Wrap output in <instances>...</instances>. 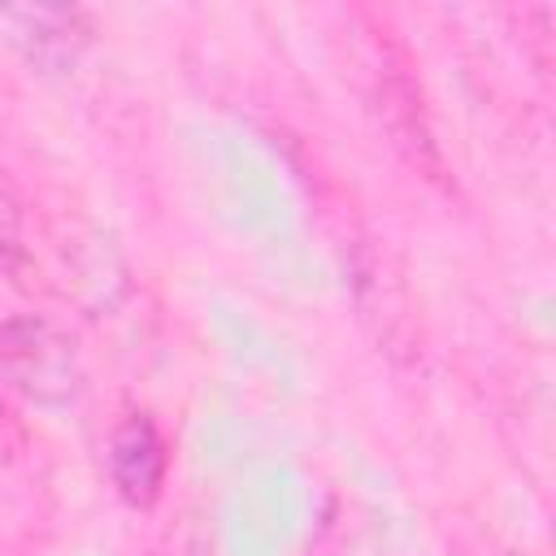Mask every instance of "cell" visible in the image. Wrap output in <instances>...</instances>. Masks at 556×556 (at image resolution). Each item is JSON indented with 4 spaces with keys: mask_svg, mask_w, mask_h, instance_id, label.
Returning <instances> with one entry per match:
<instances>
[{
    "mask_svg": "<svg viewBox=\"0 0 556 556\" xmlns=\"http://www.w3.org/2000/svg\"><path fill=\"white\" fill-rule=\"evenodd\" d=\"M0 369L17 391L39 404H70L78 391V361L70 334L35 313L9 317L0 326Z\"/></svg>",
    "mask_w": 556,
    "mask_h": 556,
    "instance_id": "1",
    "label": "cell"
},
{
    "mask_svg": "<svg viewBox=\"0 0 556 556\" xmlns=\"http://www.w3.org/2000/svg\"><path fill=\"white\" fill-rule=\"evenodd\" d=\"M109 473L117 482V491L130 504H152L161 482H165V443L156 434V426L135 413L113 430L109 443Z\"/></svg>",
    "mask_w": 556,
    "mask_h": 556,
    "instance_id": "2",
    "label": "cell"
},
{
    "mask_svg": "<svg viewBox=\"0 0 556 556\" xmlns=\"http://www.w3.org/2000/svg\"><path fill=\"white\" fill-rule=\"evenodd\" d=\"M17 248H22V235H17V208H13V200H9L4 187H0V265H9V261L17 256Z\"/></svg>",
    "mask_w": 556,
    "mask_h": 556,
    "instance_id": "3",
    "label": "cell"
}]
</instances>
